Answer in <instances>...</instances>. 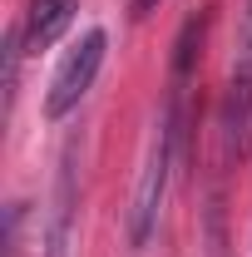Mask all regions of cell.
<instances>
[{"label": "cell", "mask_w": 252, "mask_h": 257, "mask_svg": "<svg viewBox=\"0 0 252 257\" xmlns=\"http://www.w3.org/2000/svg\"><path fill=\"white\" fill-rule=\"evenodd\" d=\"M173 149H178V94L168 99L163 114H158L149 154H144V168H139V183H134V198H129V247L134 252L149 247V237L158 227L163 198H168V173H173Z\"/></svg>", "instance_id": "6da1fadb"}, {"label": "cell", "mask_w": 252, "mask_h": 257, "mask_svg": "<svg viewBox=\"0 0 252 257\" xmlns=\"http://www.w3.org/2000/svg\"><path fill=\"white\" fill-rule=\"evenodd\" d=\"M232 64H252V0L242 5V30H237V60Z\"/></svg>", "instance_id": "52a82bcc"}, {"label": "cell", "mask_w": 252, "mask_h": 257, "mask_svg": "<svg viewBox=\"0 0 252 257\" xmlns=\"http://www.w3.org/2000/svg\"><path fill=\"white\" fill-rule=\"evenodd\" d=\"M203 30H208V15H193L188 25H183V35H178V45H173V74H178V79H183V74L193 69V60H198Z\"/></svg>", "instance_id": "5b68a950"}, {"label": "cell", "mask_w": 252, "mask_h": 257, "mask_svg": "<svg viewBox=\"0 0 252 257\" xmlns=\"http://www.w3.org/2000/svg\"><path fill=\"white\" fill-rule=\"evenodd\" d=\"M208 257H227V223H222V203H208Z\"/></svg>", "instance_id": "8992f818"}, {"label": "cell", "mask_w": 252, "mask_h": 257, "mask_svg": "<svg viewBox=\"0 0 252 257\" xmlns=\"http://www.w3.org/2000/svg\"><path fill=\"white\" fill-rule=\"evenodd\" d=\"M104 55H109V30H99V25L69 45V55L60 60V69L50 74V89H45V119H64L84 104V94L94 89L99 69H104Z\"/></svg>", "instance_id": "7a4b0ae2"}, {"label": "cell", "mask_w": 252, "mask_h": 257, "mask_svg": "<svg viewBox=\"0 0 252 257\" xmlns=\"http://www.w3.org/2000/svg\"><path fill=\"white\" fill-rule=\"evenodd\" d=\"M74 198H79V183H74V144H69L60 154V178H55L50 218H45V257H69V242H74Z\"/></svg>", "instance_id": "3957f363"}, {"label": "cell", "mask_w": 252, "mask_h": 257, "mask_svg": "<svg viewBox=\"0 0 252 257\" xmlns=\"http://www.w3.org/2000/svg\"><path fill=\"white\" fill-rule=\"evenodd\" d=\"M74 10L79 0H30L25 15H20V30H25V50H50L69 25H74Z\"/></svg>", "instance_id": "277c9868"}]
</instances>
